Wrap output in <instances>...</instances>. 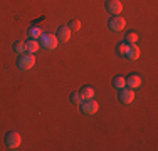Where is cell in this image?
Masks as SVG:
<instances>
[{
	"mask_svg": "<svg viewBox=\"0 0 158 151\" xmlns=\"http://www.w3.org/2000/svg\"><path fill=\"white\" fill-rule=\"evenodd\" d=\"M119 101H121L123 104H131L133 103V99H135V91L133 89H130V88H123V89H119Z\"/></svg>",
	"mask_w": 158,
	"mask_h": 151,
	"instance_id": "7",
	"label": "cell"
},
{
	"mask_svg": "<svg viewBox=\"0 0 158 151\" xmlns=\"http://www.w3.org/2000/svg\"><path fill=\"white\" fill-rule=\"evenodd\" d=\"M128 49H130V44L121 42V44H118V47H116V52H118L119 55H126L128 54Z\"/></svg>",
	"mask_w": 158,
	"mask_h": 151,
	"instance_id": "17",
	"label": "cell"
},
{
	"mask_svg": "<svg viewBox=\"0 0 158 151\" xmlns=\"http://www.w3.org/2000/svg\"><path fill=\"white\" fill-rule=\"evenodd\" d=\"M140 55H141L140 47H138L136 44H131L130 49H128V54L125 55V57H128L130 60H136V59H140Z\"/></svg>",
	"mask_w": 158,
	"mask_h": 151,
	"instance_id": "10",
	"label": "cell"
},
{
	"mask_svg": "<svg viewBox=\"0 0 158 151\" xmlns=\"http://www.w3.org/2000/svg\"><path fill=\"white\" fill-rule=\"evenodd\" d=\"M20 143H22V138H20V134H19V133H15V131H10V133L5 134V145H7V148L17 149L19 146H20Z\"/></svg>",
	"mask_w": 158,
	"mask_h": 151,
	"instance_id": "4",
	"label": "cell"
},
{
	"mask_svg": "<svg viewBox=\"0 0 158 151\" xmlns=\"http://www.w3.org/2000/svg\"><path fill=\"white\" fill-rule=\"evenodd\" d=\"M69 99H71V103H73V104H81L82 97H81V94H79V92H73Z\"/></svg>",
	"mask_w": 158,
	"mask_h": 151,
	"instance_id": "19",
	"label": "cell"
},
{
	"mask_svg": "<svg viewBox=\"0 0 158 151\" xmlns=\"http://www.w3.org/2000/svg\"><path fill=\"white\" fill-rule=\"evenodd\" d=\"M141 82H143V79H141V76L140 74H130L126 77V88H130V89H138L141 86Z\"/></svg>",
	"mask_w": 158,
	"mask_h": 151,
	"instance_id": "8",
	"label": "cell"
},
{
	"mask_svg": "<svg viewBox=\"0 0 158 151\" xmlns=\"http://www.w3.org/2000/svg\"><path fill=\"white\" fill-rule=\"evenodd\" d=\"M42 29L40 27H32V29H29V37H31V39H37L39 40V37L42 35Z\"/></svg>",
	"mask_w": 158,
	"mask_h": 151,
	"instance_id": "16",
	"label": "cell"
},
{
	"mask_svg": "<svg viewBox=\"0 0 158 151\" xmlns=\"http://www.w3.org/2000/svg\"><path fill=\"white\" fill-rule=\"evenodd\" d=\"M25 47H27V52H31V54H35L37 51H39V40L37 39H29L27 42H25Z\"/></svg>",
	"mask_w": 158,
	"mask_h": 151,
	"instance_id": "11",
	"label": "cell"
},
{
	"mask_svg": "<svg viewBox=\"0 0 158 151\" xmlns=\"http://www.w3.org/2000/svg\"><path fill=\"white\" fill-rule=\"evenodd\" d=\"M104 7H106L108 14H113V15H119L123 12V3L119 0H106Z\"/></svg>",
	"mask_w": 158,
	"mask_h": 151,
	"instance_id": "6",
	"label": "cell"
},
{
	"mask_svg": "<svg viewBox=\"0 0 158 151\" xmlns=\"http://www.w3.org/2000/svg\"><path fill=\"white\" fill-rule=\"evenodd\" d=\"M14 51H15L17 54H25V52H27V47H25L24 40H19V42L14 44Z\"/></svg>",
	"mask_w": 158,
	"mask_h": 151,
	"instance_id": "15",
	"label": "cell"
},
{
	"mask_svg": "<svg viewBox=\"0 0 158 151\" xmlns=\"http://www.w3.org/2000/svg\"><path fill=\"white\" fill-rule=\"evenodd\" d=\"M17 66L20 67L22 71H29L35 66V55L31 54V52H25V54H20L17 59Z\"/></svg>",
	"mask_w": 158,
	"mask_h": 151,
	"instance_id": "1",
	"label": "cell"
},
{
	"mask_svg": "<svg viewBox=\"0 0 158 151\" xmlns=\"http://www.w3.org/2000/svg\"><path fill=\"white\" fill-rule=\"evenodd\" d=\"M79 94H81L82 99H91V97H94V89L91 86H86V88H82L79 91Z\"/></svg>",
	"mask_w": 158,
	"mask_h": 151,
	"instance_id": "12",
	"label": "cell"
},
{
	"mask_svg": "<svg viewBox=\"0 0 158 151\" xmlns=\"http://www.w3.org/2000/svg\"><path fill=\"white\" fill-rule=\"evenodd\" d=\"M108 27H110L113 32H119V30H123L126 27V20L121 15H113L110 18V22H108Z\"/></svg>",
	"mask_w": 158,
	"mask_h": 151,
	"instance_id": "5",
	"label": "cell"
},
{
	"mask_svg": "<svg viewBox=\"0 0 158 151\" xmlns=\"http://www.w3.org/2000/svg\"><path fill=\"white\" fill-rule=\"evenodd\" d=\"M67 27L71 29V32H73V30H79L81 29V22H79L77 18H74V20H71L69 24H67Z\"/></svg>",
	"mask_w": 158,
	"mask_h": 151,
	"instance_id": "18",
	"label": "cell"
},
{
	"mask_svg": "<svg viewBox=\"0 0 158 151\" xmlns=\"http://www.w3.org/2000/svg\"><path fill=\"white\" fill-rule=\"evenodd\" d=\"M57 44H59V40L54 34H42V35L39 37V45L44 49H47V51H54V49L57 47Z\"/></svg>",
	"mask_w": 158,
	"mask_h": 151,
	"instance_id": "2",
	"label": "cell"
},
{
	"mask_svg": "<svg viewBox=\"0 0 158 151\" xmlns=\"http://www.w3.org/2000/svg\"><path fill=\"white\" fill-rule=\"evenodd\" d=\"M138 39H140V37H138L136 32H128L126 35H125V42L130 44V45H131V44H136Z\"/></svg>",
	"mask_w": 158,
	"mask_h": 151,
	"instance_id": "14",
	"label": "cell"
},
{
	"mask_svg": "<svg viewBox=\"0 0 158 151\" xmlns=\"http://www.w3.org/2000/svg\"><path fill=\"white\" fill-rule=\"evenodd\" d=\"M56 37H57L59 42H67V40L71 39V29L67 27V25H61V27L57 29Z\"/></svg>",
	"mask_w": 158,
	"mask_h": 151,
	"instance_id": "9",
	"label": "cell"
},
{
	"mask_svg": "<svg viewBox=\"0 0 158 151\" xmlns=\"http://www.w3.org/2000/svg\"><path fill=\"white\" fill-rule=\"evenodd\" d=\"M79 106H81V111L84 114H96L98 109H99V104L96 103L94 97H91V99H82Z\"/></svg>",
	"mask_w": 158,
	"mask_h": 151,
	"instance_id": "3",
	"label": "cell"
},
{
	"mask_svg": "<svg viewBox=\"0 0 158 151\" xmlns=\"http://www.w3.org/2000/svg\"><path fill=\"white\" fill-rule=\"evenodd\" d=\"M113 86H114L116 89L126 88V77H123V76H116V77L113 79Z\"/></svg>",
	"mask_w": 158,
	"mask_h": 151,
	"instance_id": "13",
	"label": "cell"
}]
</instances>
